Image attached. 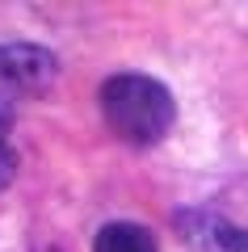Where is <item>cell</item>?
<instances>
[{
  "label": "cell",
  "mask_w": 248,
  "mask_h": 252,
  "mask_svg": "<svg viewBox=\"0 0 248 252\" xmlns=\"http://www.w3.org/2000/svg\"><path fill=\"white\" fill-rule=\"evenodd\" d=\"M59 59L38 42H0V80L13 89H42L55 80Z\"/></svg>",
  "instance_id": "3"
},
{
  "label": "cell",
  "mask_w": 248,
  "mask_h": 252,
  "mask_svg": "<svg viewBox=\"0 0 248 252\" xmlns=\"http://www.w3.org/2000/svg\"><path fill=\"white\" fill-rule=\"evenodd\" d=\"M101 114L106 126L131 147H151L173 130L177 101L160 80L139 72H118L101 84Z\"/></svg>",
  "instance_id": "1"
},
{
  "label": "cell",
  "mask_w": 248,
  "mask_h": 252,
  "mask_svg": "<svg viewBox=\"0 0 248 252\" xmlns=\"http://www.w3.org/2000/svg\"><path fill=\"white\" fill-rule=\"evenodd\" d=\"M13 101L0 93V189H9L13 177H17V152H13Z\"/></svg>",
  "instance_id": "5"
},
{
  "label": "cell",
  "mask_w": 248,
  "mask_h": 252,
  "mask_svg": "<svg viewBox=\"0 0 248 252\" xmlns=\"http://www.w3.org/2000/svg\"><path fill=\"white\" fill-rule=\"evenodd\" d=\"M173 227L189 252H248V227H236L231 219L214 215V210H202V206L177 210Z\"/></svg>",
  "instance_id": "2"
},
{
  "label": "cell",
  "mask_w": 248,
  "mask_h": 252,
  "mask_svg": "<svg viewBox=\"0 0 248 252\" xmlns=\"http://www.w3.org/2000/svg\"><path fill=\"white\" fill-rule=\"evenodd\" d=\"M93 252H160V244L143 223H106L93 240Z\"/></svg>",
  "instance_id": "4"
}]
</instances>
